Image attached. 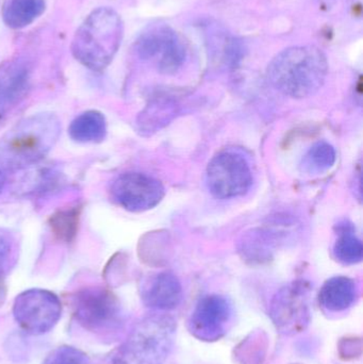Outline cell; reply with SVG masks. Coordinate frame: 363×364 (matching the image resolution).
Instances as JSON below:
<instances>
[{
    "label": "cell",
    "instance_id": "30bf717a",
    "mask_svg": "<svg viewBox=\"0 0 363 364\" xmlns=\"http://www.w3.org/2000/svg\"><path fill=\"white\" fill-rule=\"evenodd\" d=\"M111 195L117 205L130 212H143L155 208L164 197L161 182L142 174L126 173L113 182Z\"/></svg>",
    "mask_w": 363,
    "mask_h": 364
},
{
    "label": "cell",
    "instance_id": "7c38bea8",
    "mask_svg": "<svg viewBox=\"0 0 363 364\" xmlns=\"http://www.w3.org/2000/svg\"><path fill=\"white\" fill-rule=\"evenodd\" d=\"M31 73L23 60H11L0 65V122L6 119L25 100Z\"/></svg>",
    "mask_w": 363,
    "mask_h": 364
},
{
    "label": "cell",
    "instance_id": "e0dca14e",
    "mask_svg": "<svg viewBox=\"0 0 363 364\" xmlns=\"http://www.w3.org/2000/svg\"><path fill=\"white\" fill-rule=\"evenodd\" d=\"M80 208L60 210L50 218L51 232L60 242L70 243L78 231Z\"/></svg>",
    "mask_w": 363,
    "mask_h": 364
},
{
    "label": "cell",
    "instance_id": "d6986e66",
    "mask_svg": "<svg viewBox=\"0 0 363 364\" xmlns=\"http://www.w3.org/2000/svg\"><path fill=\"white\" fill-rule=\"evenodd\" d=\"M268 339L264 333H254L237 348L241 364H262L266 357Z\"/></svg>",
    "mask_w": 363,
    "mask_h": 364
},
{
    "label": "cell",
    "instance_id": "5bb4252c",
    "mask_svg": "<svg viewBox=\"0 0 363 364\" xmlns=\"http://www.w3.org/2000/svg\"><path fill=\"white\" fill-rule=\"evenodd\" d=\"M357 297V286L351 278L345 276L330 278L324 284L320 292L322 307L330 312H341L349 309Z\"/></svg>",
    "mask_w": 363,
    "mask_h": 364
},
{
    "label": "cell",
    "instance_id": "9a60e30c",
    "mask_svg": "<svg viewBox=\"0 0 363 364\" xmlns=\"http://www.w3.org/2000/svg\"><path fill=\"white\" fill-rule=\"evenodd\" d=\"M68 134L75 142H102L107 134L106 119L104 114L95 110L81 113L70 124Z\"/></svg>",
    "mask_w": 363,
    "mask_h": 364
},
{
    "label": "cell",
    "instance_id": "277c9868",
    "mask_svg": "<svg viewBox=\"0 0 363 364\" xmlns=\"http://www.w3.org/2000/svg\"><path fill=\"white\" fill-rule=\"evenodd\" d=\"M176 321L166 314L141 320L119 348L113 364H163L176 337Z\"/></svg>",
    "mask_w": 363,
    "mask_h": 364
},
{
    "label": "cell",
    "instance_id": "cb8c5ba5",
    "mask_svg": "<svg viewBox=\"0 0 363 364\" xmlns=\"http://www.w3.org/2000/svg\"><path fill=\"white\" fill-rule=\"evenodd\" d=\"M6 175H4V170L0 168V193L4 190V186H6Z\"/></svg>",
    "mask_w": 363,
    "mask_h": 364
},
{
    "label": "cell",
    "instance_id": "ac0fdd59",
    "mask_svg": "<svg viewBox=\"0 0 363 364\" xmlns=\"http://www.w3.org/2000/svg\"><path fill=\"white\" fill-rule=\"evenodd\" d=\"M336 162V151L332 145L320 142L313 145L303 159V170L308 173H323Z\"/></svg>",
    "mask_w": 363,
    "mask_h": 364
},
{
    "label": "cell",
    "instance_id": "52a82bcc",
    "mask_svg": "<svg viewBox=\"0 0 363 364\" xmlns=\"http://www.w3.org/2000/svg\"><path fill=\"white\" fill-rule=\"evenodd\" d=\"M270 316L277 331L291 336L302 333L310 323V288L304 282H294L275 295Z\"/></svg>",
    "mask_w": 363,
    "mask_h": 364
},
{
    "label": "cell",
    "instance_id": "44dd1931",
    "mask_svg": "<svg viewBox=\"0 0 363 364\" xmlns=\"http://www.w3.org/2000/svg\"><path fill=\"white\" fill-rule=\"evenodd\" d=\"M16 260V242L6 229L0 228V280H4Z\"/></svg>",
    "mask_w": 363,
    "mask_h": 364
},
{
    "label": "cell",
    "instance_id": "603a6c76",
    "mask_svg": "<svg viewBox=\"0 0 363 364\" xmlns=\"http://www.w3.org/2000/svg\"><path fill=\"white\" fill-rule=\"evenodd\" d=\"M340 346V354L343 358L350 359L357 356L356 352H362V350H354V348H362V341L356 339H345Z\"/></svg>",
    "mask_w": 363,
    "mask_h": 364
},
{
    "label": "cell",
    "instance_id": "7402d4cb",
    "mask_svg": "<svg viewBox=\"0 0 363 364\" xmlns=\"http://www.w3.org/2000/svg\"><path fill=\"white\" fill-rule=\"evenodd\" d=\"M43 364H89V359L77 348L62 346L53 350Z\"/></svg>",
    "mask_w": 363,
    "mask_h": 364
},
{
    "label": "cell",
    "instance_id": "ffe728a7",
    "mask_svg": "<svg viewBox=\"0 0 363 364\" xmlns=\"http://www.w3.org/2000/svg\"><path fill=\"white\" fill-rule=\"evenodd\" d=\"M335 256L345 264H356L362 260L363 247L362 242L353 233H341L334 247Z\"/></svg>",
    "mask_w": 363,
    "mask_h": 364
},
{
    "label": "cell",
    "instance_id": "3957f363",
    "mask_svg": "<svg viewBox=\"0 0 363 364\" xmlns=\"http://www.w3.org/2000/svg\"><path fill=\"white\" fill-rule=\"evenodd\" d=\"M123 34V21L114 10H94L75 34L72 55L85 68L94 72L104 70L119 50Z\"/></svg>",
    "mask_w": 363,
    "mask_h": 364
},
{
    "label": "cell",
    "instance_id": "8992f818",
    "mask_svg": "<svg viewBox=\"0 0 363 364\" xmlns=\"http://www.w3.org/2000/svg\"><path fill=\"white\" fill-rule=\"evenodd\" d=\"M61 314V301L57 295L40 289L21 293L13 306L15 321L30 335L48 333L57 324Z\"/></svg>",
    "mask_w": 363,
    "mask_h": 364
},
{
    "label": "cell",
    "instance_id": "6da1fadb",
    "mask_svg": "<svg viewBox=\"0 0 363 364\" xmlns=\"http://www.w3.org/2000/svg\"><path fill=\"white\" fill-rule=\"evenodd\" d=\"M61 134L53 113H36L19 121L0 139V168L21 171L44 159Z\"/></svg>",
    "mask_w": 363,
    "mask_h": 364
},
{
    "label": "cell",
    "instance_id": "8fae6325",
    "mask_svg": "<svg viewBox=\"0 0 363 364\" xmlns=\"http://www.w3.org/2000/svg\"><path fill=\"white\" fill-rule=\"evenodd\" d=\"M232 306L220 295H208L200 299L189 321L192 335L202 341L221 339L232 318Z\"/></svg>",
    "mask_w": 363,
    "mask_h": 364
},
{
    "label": "cell",
    "instance_id": "2e32d148",
    "mask_svg": "<svg viewBox=\"0 0 363 364\" xmlns=\"http://www.w3.org/2000/svg\"><path fill=\"white\" fill-rule=\"evenodd\" d=\"M45 8V0H8L2 16L11 29H23L38 18Z\"/></svg>",
    "mask_w": 363,
    "mask_h": 364
},
{
    "label": "cell",
    "instance_id": "5b68a950",
    "mask_svg": "<svg viewBox=\"0 0 363 364\" xmlns=\"http://www.w3.org/2000/svg\"><path fill=\"white\" fill-rule=\"evenodd\" d=\"M72 311L79 324L92 333L112 331L121 322L117 297L104 288L90 287L72 296Z\"/></svg>",
    "mask_w": 363,
    "mask_h": 364
},
{
    "label": "cell",
    "instance_id": "9c48e42d",
    "mask_svg": "<svg viewBox=\"0 0 363 364\" xmlns=\"http://www.w3.org/2000/svg\"><path fill=\"white\" fill-rule=\"evenodd\" d=\"M206 181L215 196L229 199L247 193L253 182V175L244 157L232 151H225L209 162Z\"/></svg>",
    "mask_w": 363,
    "mask_h": 364
},
{
    "label": "cell",
    "instance_id": "4fadbf2b",
    "mask_svg": "<svg viewBox=\"0 0 363 364\" xmlns=\"http://www.w3.org/2000/svg\"><path fill=\"white\" fill-rule=\"evenodd\" d=\"M142 299L151 309L168 311L178 307L183 301V287L174 274L163 272L145 282Z\"/></svg>",
    "mask_w": 363,
    "mask_h": 364
},
{
    "label": "cell",
    "instance_id": "7a4b0ae2",
    "mask_svg": "<svg viewBox=\"0 0 363 364\" xmlns=\"http://www.w3.org/2000/svg\"><path fill=\"white\" fill-rule=\"evenodd\" d=\"M328 62L315 46H294L285 49L271 62L268 77L275 89L293 98L317 93L325 82Z\"/></svg>",
    "mask_w": 363,
    "mask_h": 364
},
{
    "label": "cell",
    "instance_id": "ba28073f",
    "mask_svg": "<svg viewBox=\"0 0 363 364\" xmlns=\"http://www.w3.org/2000/svg\"><path fill=\"white\" fill-rule=\"evenodd\" d=\"M136 51L143 60L159 58L160 72L168 75L175 74L187 58L185 41L168 25L147 28L136 40Z\"/></svg>",
    "mask_w": 363,
    "mask_h": 364
}]
</instances>
